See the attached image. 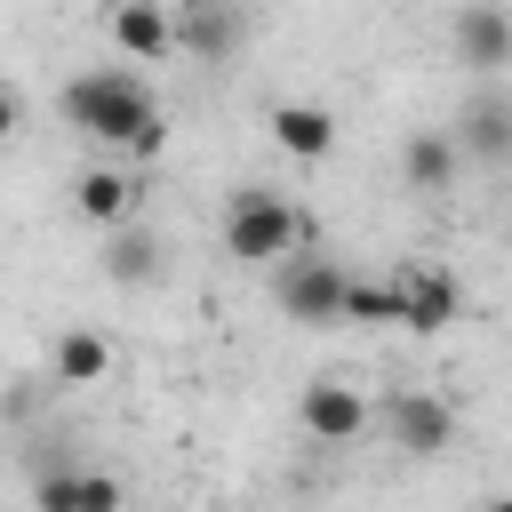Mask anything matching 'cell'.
Returning <instances> with one entry per match:
<instances>
[{"mask_svg":"<svg viewBox=\"0 0 512 512\" xmlns=\"http://www.w3.org/2000/svg\"><path fill=\"white\" fill-rule=\"evenodd\" d=\"M456 312H464V288H456L448 264H400V328L440 336Z\"/></svg>","mask_w":512,"mask_h":512,"instance_id":"7","label":"cell"},{"mask_svg":"<svg viewBox=\"0 0 512 512\" xmlns=\"http://www.w3.org/2000/svg\"><path fill=\"white\" fill-rule=\"evenodd\" d=\"M296 416H304V432H312L320 448H352V440L376 424V408H368V400H360V384H344V376H320V384H304Z\"/></svg>","mask_w":512,"mask_h":512,"instance_id":"5","label":"cell"},{"mask_svg":"<svg viewBox=\"0 0 512 512\" xmlns=\"http://www.w3.org/2000/svg\"><path fill=\"white\" fill-rule=\"evenodd\" d=\"M48 376H56L64 392L104 384V376H112V344H104L96 328H64V336H56V352H48Z\"/></svg>","mask_w":512,"mask_h":512,"instance_id":"14","label":"cell"},{"mask_svg":"<svg viewBox=\"0 0 512 512\" xmlns=\"http://www.w3.org/2000/svg\"><path fill=\"white\" fill-rule=\"evenodd\" d=\"M64 120L128 160H160L168 152V112L152 104V88L136 80V64H96L80 80H64Z\"/></svg>","mask_w":512,"mask_h":512,"instance_id":"1","label":"cell"},{"mask_svg":"<svg viewBox=\"0 0 512 512\" xmlns=\"http://www.w3.org/2000/svg\"><path fill=\"white\" fill-rule=\"evenodd\" d=\"M464 160H512V96H472L456 120Z\"/></svg>","mask_w":512,"mask_h":512,"instance_id":"13","label":"cell"},{"mask_svg":"<svg viewBox=\"0 0 512 512\" xmlns=\"http://www.w3.org/2000/svg\"><path fill=\"white\" fill-rule=\"evenodd\" d=\"M176 48H184L192 64H224V56L240 48V16H232V0H184V16H176Z\"/></svg>","mask_w":512,"mask_h":512,"instance_id":"11","label":"cell"},{"mask_svg":"<svg viewBox=\"0 0 512 512\" xmlns=\"http://www.w3.org/2000/svg\"><path fill=\"white\" fill-rule=\"evenodd\" d=\"M112 48L128 56V64H160L168 48H176V24H168V8L160 0H112Z\"/></svg>","mask_w":512,"mask_h":512,"instance_id":"10","label":"cell"},{"mask_svg":"<svg viewBox=\"0 0 512 512\" xmlns=\"http://www.w3.org/2000/svg\"><path fill=\"white\" fill-rule=\"evenodd\" d=\"M16 128H24V104H16V96H8V88H0V144H8V136H16Z\"/></svg>","mask_w":512,"mask_h":512,"instance_id":"18","label":"cell"},{"mask_svg":"<svg viewBox=\"0 0 512 512\" xmlns=\"http://www.w3.org/2000/svg\"><path fill=\"white\" fill-rule=\"evenodd\" d=\"M400 328V272L392 280H352L344 272V312H336V328Z\"/></svg>","mask_w":512,"mask_h":512,"instance_id":"16","label":"cell"},{"mask_svg":"<svg viewBox=\"0 0 512 512\" xmlns=\"http://www.w3.org/2000/svg\"><path fill=\"white\" fill-rule=\"evenodd\" d=\"M104 272H112V280H152V240L136 232V216H128V224H112V248H104Z\"/></svg>","mask_w":512,"mask_h":512,"instance_id":"17","label":"cell"},{"mask_svg":"<svg viewBox=\"0 0 512 512\" xmlns=\"http://www.w3.org/2000/svg\"><path fill=\"white\" fill-rule=\"evenodd\" d=\"M136 200H144V184H136V168H128V160H104V168H88V176L72 184V208H80L88 224H104V232H112V224H128V216H136Z\"/></svg>","mask_w":512,"mask_h":512,"instance_id":"9","label":"cell"},{"mask_svg":"<svg viewBox=\"0 0 512 512\" xmlns=\"http://www.w3.org/2000/svg\"><path fill=\"white\" fill-rule=\"evenodd\" d=\"M120 480H104V472H48L40 480V504L48 512H120Z\"/></svg>","mask_w":512,"mask_h":512,"instance_id":"15","label":"cell"},{"mask_svg":"<svg viewBox=\"0 0 512 512\" xmlns=\"http://www.w3.org/2000/svg\"><path fill=\"white\" fill-rule=\"evenodd\" d=\"M264 136H272L288 160H328V152H336V112H328V104H296V96H288V104H272V112H264Z\"/></svg>","mask_w":512,"mask_h":512,"instance_id":"8","label":"cell"},{"mask_svg":"<svg viewBox=\"0 0 512 512\" xmlns=\"http://www.w3.org/2000/svg\"><path fill=\"white\" fill-rule=\"evenodd\" d=\"M448 40H456V64L464 72H512V8H496V0H464L456 8V24H448Z\"/></svg>","mask_w":512,"mask_h":512,"instance_id":"6","label":"cell"},{"mask_svg":"<svg viewBox=\"0 0 512 512\" xmlns=\"http://www.w3.org/2000/svg\"><path fill=\"white\" fill-rule=\"evenodd\" d=\"M456 168H464L456 128H416V136L400 144V176H408V192H448Z\"/></svg>","mask_w":512,"mask_h":512,"instance_id":"12","label":"cell"},{"mask_svg":"<svg viewBox=\"0 0 512 512\" xmlns=\"http://www.w3.org/2000/svg\"><path fill=\"white\" fill-rule=\"evenodd\" d=\"M376 424H384V440L408 448V456H440V448L456 440V408H448L440 392H416V384H400V392L376 408Z\"/></svg>","mask_w":512,"mask_h":512,"instance_id":"4","label":"cell"},{"mask_svg":"<svg viewBox=\"0 0 512 512\" xmlns=\"http://www.w3.org/2000/svg\"><path fill=\"white\" fill-rule=\"evenodd\" d=\"M304 240H312V224L296 216V200H280L272 184L232 192V208H224V256H240V264H280V256L304 248Z\"/></svg>","mask_w":512,"mask_h":512,"instance_id":"2","label":"cell"},{"mask_svg":"<svg viewBox=\"0 0 512 512\" xmlns=\"http://www.w3.org/2000/svg\"><path fill=\"white\" fill-rule=\"evenodd\" d=\"M272 296H280L288 320H304V328H336V312H344V264L320 256V248H288V256L272 264Z\"/></svg>","mask_w":512,"mask_h":512,"instance_id":"3","label":"cell"}]
</instances>
